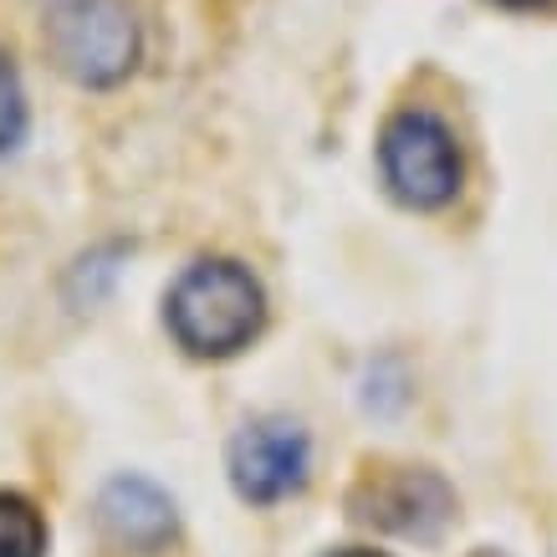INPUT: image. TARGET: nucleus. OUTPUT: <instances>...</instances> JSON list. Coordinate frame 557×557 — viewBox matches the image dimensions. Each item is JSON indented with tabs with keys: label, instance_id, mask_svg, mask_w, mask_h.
<instances>
[{
	"label": "nucleus",
	"instance_id": "nucleus-11",
	"mask_svg": "<svg viewBox=\"0 0 557 557\" xmlns=\"http://www.w3.org/2000/svg\"><path fill=\"white\" fill-rule=\"evenodd\" d=\"M471 557H511V553H502V547H475Z\"/></svg>",
	"mask_w": 557,
	"mask_h": 557
},
{
	"label": "nucleus",
	"instance_id": "nucleus-7",
	"mask_svg": "<svg viewBox=\"0 0 557 557\" xmlns=\"http://www.w3.org/2000/svg\"><path fill=\"white\" fill-rule=\"evenodd\" d=\"M0 557H47V522L21 491H0Z\"/></svg>",
	"mask_w": 557,
	"mask_h": 557
},
{
	"label": "nucleus",
	"instance_id": "nucleus-10",
	"mask_svg": "<svg viewBox=\"0 0 557 557\" xmlns=\"http://www.w3.org/2000/svg\"><path fill=\"white\" fill-rule=\"evenodd\" d=\"M327 557H388V553H373V547H338V553H327Z\"/></svg>",
	"mask_w": 557,
	"mask_h": 557
},
{
	"label": "nucleus",
	"instance_id": "nucleus-5",
	"mask_svg": "<svg viewBox=\"0 0 557 557\" xmlns=\"http://www.w3.org/2000/svg\"><path fill=\"white\" fill-rule=\"evenodd\" d=\"M312 471V445L302 424L267 414V420L240 424L231 440V486L251 507H276L307 486Z\"/></svg>",
	"mask_w": 557,
	"mask_h": 557
},
{
	"label": "nucleus",
	"instance_id": "nucleus-1",
	"mask_svg": "<svg viewBox=\"0 0 557 557\" xmlns=\"http://www.w3.org/2000/svg\"><path fill=\"white\" fill-rule=\"evenodd\" d=\"M164 322L185 354L236 358L267 327V292L240 261L205 256L180 271V282L164 297Z\"/></svg>",
	"mask_w": 557,
	"mask_h": 557
},
{
	"label": "nucleus",
	"instance_id": "nucleus-2",
	"mask_svg": "<svg viewBox=\"0 0 557 557\" xmlns=\"http://www.w3.org/2000/svg\"><path fill=\"white\" fill-rule=\"evenodd\" d=\"M57 72L77 87H119L138 67L144 32L128 0H36Z\"/></svg>",
	"mask_w": 557,
	"mask_h": 557
},
{
	"label": "nucleus",
	"instance_id": "nucleus-9",
	"mask_svg": "<svg viewBox=\"0 0 557 557\" xmlns=\"http://www.w3.org/2000/svg\"><path fill=\"white\" fill-rule=\"evenodd\" d=\"M491 5H502V11H542V5H553V0H491Z\"/></svg>",
	"mask_w": 557,
	"mask_h": 557
},
{
	"label": "nucleus",
	"instance_id": "nucleus-8",
	"mask_svg": "<svg viewBox=\"0 0 557 557\" xmlns=\"http://www.w3.org/2000/svg\"><path fill=\"white\" fill-rule=\"evenodd\" d=\"M26 138V87L11 57L0 51V153H11Z\"/></svg>",
	"mask_w": 557,
	"mask_h": 557
},
{
	"label": "nucleus",
	"instance_id": "nucleus-6",
	"mask_svg": "<svg viewBox=\"0 0 557 557\" xmlns=\"http://www.w3.org/2000/svg\"><path fill=\"white\" fill-rule=\"evenodd\" d=\"M98 527H102V537L113 542V547H123V553L153 557L174 542L180 511H174L170 491H159L153 481H144V475H119V481H108L98 496Z\"/></svg>",
	"mask_w": 557,
	"mask_h": 557
},
{
	"label": "nucleus",
	"instance_id": "nucleus-3",
	"mask_svg": "<svg viewBox=\"0 0 557 557\" xmlns=\"http://www.w3.org/2000/svg\"><path fill=\"white\" fill-rule=\"evenodd\" d=\"M379 170L394 200L414 205V210H440L460 195L466 159H460L450 123L435 119L430 108H405L379 134Z\"/></svg>",
	"mask_w": 557,
	"mask_h": 557
},
{
	"label": "nucleus",
	"instance_id": "nucleus-4",
	"mask_svg": "<svg viewBox=\"0 0 557 557\" xmlns=\"http://www.w3.org/2000/svg\"><path fill=\"white\" fill-rule=\"evenodd\" d=\"M348 511L379 532L430 542L456 517V491L430 466H369L348 491Z\"/></svg>",
	"mask_w": 557,
	"mask_h": 557
}]
</instances>
